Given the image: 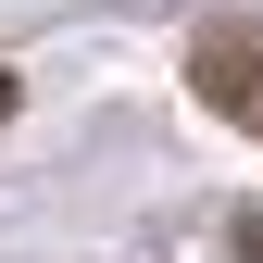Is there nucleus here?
Segmentation results:
<instances>
[{
    "mask_svg": "<svg viewBox=\"0 0 263 263\" xmlns=\"http://www.w3.org/2000/svg\"><path fill=\"white\" fill-rule=\"evenodd\" d=\"M188 88H201L226 125H251V138H263V25H213V38L188 50Z\"/></svg>",
    "mask_w": 263,
    "mask_h": 263,
    "instance_id": "nucleus-1",
    "label": "nucleus"
},
{
    "mask_svg": "<svg viewBox=\"0 0 263 263\" xmlns=\"http://www.w3.org/2000/svg\"><path fill=\"white\" fill-rule=\"evenodd\" d=\"M238 263H263V201H251V213H238Z\"/></svg>",
    "mask_w": 263,
    "mask_h": 263,
    "instance_id": "nucleus-2",
    "label": "nucleus"
},
{
    "mask_svg": "<svg viewBox=\"0 0 263 263\" xmlns=\"http://www.w3.org/2000/svg\"><path fill=\"white\" fill-rule=\"evenodd\" d=\"M0 113H13V76H0Z\"/></svg>",
    "mask_w": 263,
    "mask_h": 263,
    "instance_id": "nucleus-3",
    "label": "nucleus"
}]
</instances>
